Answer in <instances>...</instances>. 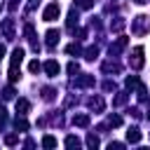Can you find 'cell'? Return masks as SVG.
I'll use <instances>...</instances> for the list:
<instances>
[{
  "label": "cell",
  "mask_w": 150,
  "mask_h": 150,
  "mask_svg": "<svg viewBox=\"0 0 150 150\" xmlns=\"http://www.w3.org/2000/svg\"><path fill=\"white\" fill-rule=\"evenodd\" d=\"M59 38H61V33L59 30H54V28H49L47 30V35H45V40H47V49L52 52L54 47H56V42H59Z\"/></svg>",
  "instance_id": "cell-5"
},
{
  "label": "cell",
  "mask_w": 150,
  "mask_h": 150,
  "mask_svg": "<svg viewBox=\"0 0 150 150\" xmlns=\"http://www.w3.org/2000/svg\"><path fill=\"white\" fill-rule=\"evenodd\" d=\"M134 2H136V5H148L150 0H134Z\"/></svg>",
  "instance_id": "cell-39"
},
{
  "label": "cell",
  "mask_w": 150,
  "mask_h": 150,
  "mask_svg": "<svg viewBox=\"0 0 150 150\" xmlns=\"http://www.w3.org/2000/svg\"><path fill=\"white\" fill-rule=\"evenodd\" d=\"M19 2H21V0H9V9H16V7H19Z\"/></svg>",
  "instance_id": "cell-37"
},
{
  "label": "cell",
  "mask_w": 150,
  "mask_h": 150,
  "mask_svg": "<svg viewBox=\"0 0 150 150\" xmlns=\"http://www.w3.org/2000/svg\"><path fill=\"white\" fill-rule=\"evenodd\" d=\"M103 89H105V91H115V82H110V80H108V82L103 84Z\"/></svg>",
  "instance_id": "cell-34"
},
{
  "label": "cell",
  "mask_w": 150,
  "mask_h": 150,
  "mask_svg": "<svg viewBox=\"0 0 150 150\" xmlns=\"http://www.w3.org/2000/svg\"><path fill=\"white\" fill-rule=\"evenodd\" d=\"M28 110H30V103H28L26 98H19V101H16V112H19V115H26Z\"/></svg>",
  "instance_id": "cell-15"
},
{
  "label": "cell",
  "mask_w": 150,
  "mask_h": 150,
  "mask_svg": "<svg viewBox=\"0 0 150 150\" xmlns=\"http://www.w3.org/2000/svg\"><path fill=\"white\" fill-rule=\"evenodd\" d=\"M2 56H5V47L0 45V59H2Z\"/></svg>",
  "instance_id": "cell-40"
},
{
  "label": "cell",
  "mask_w": 150,
  "mask_h": 150,
  "mask_svg": "<svg viewBox=\"0 0 150 150\" xmlns=\"http://www.w3.org/2000/svg\"><path fill=\"white\" fill-rule=\"evenodd\" d=\"M127 103V91H120L115 98H112V105H124Z\"/></svg>",
  "instance_id": "cell-20"
},
{
  "label": "cell",
  "mask_w": 150,
  "mask_h": 150,
  "mask_svg": "<svg viewBox=\"0 0 150 150\" xmlns=\"http://www.w3.org/2000/svg\"><path fill=\"white\" fill-rule=\"evenodd\" d=\"M28 70H30V73H38V70H40V63H38V61H30V63H28Z\"/></svg>",
  "instance_id": "cell-32"
},
{
  "label": "cell",
  "mask_w": 150,
  "mask_h": 150,
  "mask_svg": "<svg viewBox=\"0 0 150 150\" xmlns=\"http://www.w3.org/2000/svg\"><path fill=\"white\" fill-rule=\"evenodd\" d=\"M21 61H23V49L21 47H16L14 52H12V59H9V82H16L21 75H19V66H21Z\"/></svg>",
  "instance_id": "cell-1"
},
{
  "label": "cell",
  "mask_w": 150,
  "mask_h": 150,
  "mask_svg": "<svg viewBox=\"0 0 150 150\" xmlns=\"http://www.w3.org/2000/svg\"><path fill=\"white\" fill-rule=\"evenodd\" d=\"M96 56H98V47H89V49L84 52V59H87V61H94Z\"/></svg>",
  "instance_id": "cell-18"
},
{
  "label": "cell",
  "mask_w": 150,
  "mask_h": 150,
  "mask_svg": "<svg viewBox=\"0 0 150 150\" xmlns=\"http://www.w3.org/2000/svg\"><path fill=\"white\" fill-rule=\"evenodd\" d=\"M129 112H131V115H134V117H136V120H138V117H141V110H138V108H131V110H129Z\"/></svg>",
  "instance_id": "cell-35"
},
{
  "label": "cell",
  "mask_w": 150,
  "mask_h": 150,
  "mask_svg": "<svg viewBox=\"0 0 150 150\" xmlns=\"http://www.w3.org/2000/svg\"><path fill=\"white\" fill-rule=\"evenodd\" d=\"M0 120H7V110H5V105H0Z\"/></svg>",
  "instance_id": "cell-36"
},
{
  "label": "cell",
  "mask_w": 150,
  "mask_h": 150,
  "mask_svg": "<svg viewBox=\"0 0 150 150\" xmlns=\"http://www.w3.org/2000/svg\"><path fill=\"white\" fill-rule=\"evenodd\" d=\"M84 35H87V30H84V28H80V30H77V40H82Z\"/></svg>",
  "instance_id": "cell-38"
},
{
  "label": "cell",
  "mask_w": 150,
  "mask_h": 150,
  "mask_svg": "<svg viewBox=\"0 0 150 150\" xmlns=\"http://www.w3.org/2000/svg\"><path fill=\"white\" fill-rule=\"evenodd\" d=\"M77 70H80V66H77L75 61H70V63H68V73H70V75H75Z\"/></svg>",
  "instance_id": "cell-30"
},
{
  "label": "cell",
  "mask_w": 150,
  "mask_h": 150,
  "mask_svg": "<svg viewBox=\"0 0 150 150\" xmlns=\"http://www.w3.org/2000/svg\"><path fill=\"white\" fill-rule=\"evenodd\" d=\"M0 28H2V33H5V38H7V40H12V38H14V21H12V19H2Z\"/></svg>",
  "instance_id": "cell-6"
},
{
  "label": "cell",
  "mask_w": 150,
  "mask_h": 150,
  "mask_svg": "<svg viewBox=\"0 0 150 150\" xmlns=\"http://www.w3.org/2000/svg\"><path fill=\"white\" fill-rule=\"evenodd\" d=\"M54 94H56V91H54L52 87H45V89H42V96H45L47 101H49V98H54Z\"/></svg>",
  "instance_id": "cell-28"
},
{
  "label": "cell",
  "mask_w": 150,
  "mask_h": 150,
  "mask_svg": "<svg viewBox=\"0 0 150 150\" xmlns=\"http://www.w3.org/2000/svg\"><path fill=\"white\" fill-rule=\"evenodd\" d=\"M59 70H61V66H59L54 59H49V61L45 63V73H47L49 77H56V75H59Z\"/></svg>",
  "instance_id": "cell-8"
},
{
  "label": "cell",
  "mask_w": 150,
  "mask_h": 150,
  "mask_svg": "<svg viewBox=\"0 0 150 150\" xmlns=\"http://www.w3.org/2000/svg\"><path fill=\"white\" fill-rule=\"evenodd\" d=\"M38 2H40V0H28V7H26V14H30V12H33V9L38 7Z\"/></svg>",
  "instance_id": "cell-31"
},
{
  "label": "cell",
  "mask_w": 150,
  "mask_h": 150,
  "mask_svg": "<svg viewBox=\"0 0 150 150\" xmlns=\"http://www.w3.org/2000/svg\"><path fill=\"white\" fill-rule=\"evenodd\" d=\"M124 84H127V89H134V87H138L141 82H138V77H136V75H129V77L124 80Z\"/></svg>",
  "instance_id": "cell-19"
},
{
  "label": "cell",
  "mask_w": 150,
  "mask_h": 150,
  "mask_svg": "<svg viewBox=\"0 0 150 150\" xmlns=\"http://www.w3.org/2000/svg\"><path fill=\"white\" fill-rule=\"evenodd\" d=\"M75 87H94V75H80L77 80H75Z\"/></svg>",
  "instance_id": "cell-10"
},
{
  "label": "cell",
  "mask_w": 150,
  "mask_h": 150,
  "mask_svg": "<svg viewBox=\"0 0 150 150\" xmlns=\"http://www.w3.org/2000/svg\"><path fill=\"white\" fill-rule=\"evenodd\" d=\"M66 148H80V138L68 136V138H66Z\"/></svg>",
  "instance_id": "cell-23"
},
{
  "label": "cell",
  "mask_w": 150,
  "mask_h": 150,
  "mask_svg": "<svg viewBox=\"0 0 150 150\" xmlns=\"http://www.w3.org/2000/svg\"><path fill=\"white\" fill-rule=\"evenodd\" d=\"M148 117H150V110H148Z\"/></svg>",
  "instance_id": "cell-42"
},
{
  "label": "cell",
  "mask_w": 150,
  "mask_h": 150,
  "mask_svg": "<svg viewBox=\"0 0 150 150\" xmlns=\"http://www.w3.org/2000/svg\"><path fill=\"white\" fill-rule=\"evenodd\" d=\"M89 108H91L94 112H101V110L105 108V101H103V96H91V98H89Z\"/></svg>",
  "instance_id": "cell-9"
},
{
  "label": "cell",
  "mask_w": 150,
  "mask_h": 150,
  "mask_svg": "<svg viewBox=\"0 0 150 150\" xmlns=\"http://www.w3.org/2000/svg\"><path fill=\"white\" fill-rule=\"evenodd\" d=\"M112 2H115V0H112Z\"/></svg>",
  "instance_id": "cell-43"
},
{
  "label": "cell",
  "mask_w": 150,
  "mask_h": 150,
  "mask_svg": "<svg viewBox=\"0 0 150 150\" xmlns=\"http://www.w3.org/2000/svg\"><path fill=\"white\" fill-rule=\"evenodd\" d=\"M0 9H2V0H0Z\"/></svg>",
  "instance_id": "cell-41"
},
{
  "label": "cell",
  "mask_w": 150,
  "mask_h": 150,
  "mask_svg": "<svg viewBox=\"0 0 150 150\" xmlns=\"http://www.w3.org/2000/svg\"><path fill=\"white\" fill-rule=\"evenodd\" d=\"M131 30L136 33V35H141V33H145V30H150V19L148 16H136L134 19V26H131Z\"/></svg>",
  "instance_id": "cell-3"
},
{
  "label": "cell",
  "mask_w": 150,
  "mask_h": 150,
  "mask_svg": "<svg viewBox=\"0 0 150 150\" xmlns=\"http://www.w3.org/2000/svg\"><path fill=\"white\" fill-rule=\"evenodd\" d=\"M42 145H45V148H56V138H54V136H45V138H42Z\"/></svg>",
  "instance_id": "cell-22"
},
{
  "label": "cell",
  "mask_w": 150,
  "mask_h": 150,
  "mask_svg": "<svg viewBox=\"0 0 150 150\" xmlns=\"http://www.w3.org/2000/svg\"><path fill=\"white\" fill-rule=\"evenodd\" d=\"M122 28H124V21H122V19H117V21L112 23V30H122Z\"/></svg>",
  "instance_id": "cell-33"
},
{
  "label": "cell",
  "mask_w": 150,
  "mask_h": 150,
  "mask_svg": "<svg viewBox=\"0 0 150 150\" xmlns=\"http://www.w3.org/2000/svg\"><path fill=\"white\" fill-rule=\"evenodd\" d=\"M14 124H16V131H28V122L23 120V115H19V117L14 120Z\"/></svg>",
  "instance_id": "cell-17"
},
{
  "label": "cell",
  "mask_w": 150,
  "mask_h": 150,
  "mask_svg": "<svg viewBox=\"0 0 150 150\" xmlns=\"http://www.w3.org/2000/svg\"><path fill=\"white\" fill-rule=\"evenodd\" d=\"M75 5H77V7H80V9H89V7H91V5H94V0H77V2H75Z\"/></svg>",
  "instance_id": "cell-27"
},
{
  "label": "cell",
  "mask_w": 150,
  "mask_h": 150,
  "mask_svg": "<svg viewBox=\"0 0 150 150\" xmlns=\"http://www.w3.org/2000/svg\"><path fill=\"white\" fill-rule=\"evenodd\" d=\"M87 145H89V148H96V145H98V138H96L94 134H89V136H87Z\"/></svg>",
  "instance_id": "cell-29"
},
{
  "label": "cell",
  "mask_w": 150,
  "mask_h": 150,
  "mask_svg": "<svg viewBox=\"0 0 150 150\" xmlns=\"http://www.w3.org/2000/svg\"><path fill=\"white\" fill-rule=\"evenodd\" d=\"M129 63H131L134 70H141V68H143L145 59H143V47H141V45L134 47V52H131V56H129Z\"/></svg>",
  "instance_id": "cell-2"
},
{
  "label": "cell",
  "mask_w": 150,
  "mask_h": 150,
  "mask_svg": "<svg viewBox=\"0 0 150 150\" xmlns=\"http://www.w3.org/2000/svg\"><path fill=\"white\" fill-rule=\"evenodd\" d=\"M73 124H75V127H82V129L89 127V115H84V112L75 115V117H73Z\"/></svg>",
  "instance_id": "cell-12"
},
{
  "label": "cell",
  "mask_w": 150,
  "mask_h": 150,
  "mask_svg": "<svg viewBox=\"0 0 150 150\" xmlns=\"http://www.w3.org/2000/svg\"><path fill=\"white\" fill-rule=\"evenodd\" d=\"M127 45H129V40H127L124 35H122V38H117V42H115V45H110V56H117Z\"/></svg>",
  "instance_id": "cell-7"
},
{
  "label": "cell",
  "mask_w": 150,
  "mask_h": 150,
  "mask_svg": "<svg viewBox=\"0 0 150 150\" xmlns=\"http://www.w3.org/2000/svg\"><path fill=\"white\" fill-rule=\"evenodd\" d=\"M120 70H122V66L117 61H105L103 63V73H120Z\"/></svg>",
  "instance_id": "cell-13"
},
{
  "label": "cell",
  "mask_w": 150,
  "mask_h": 150,
  "mask_svg": "<svg viewBox=\"0 0 150 150\" xmlns=\"http://www.w3.org/2000/svg\"><path fill=\"white\" fill-rule=\"evenodd\" d=\"M66 52H68L70 56H73V54L77 56V54H80V45H77V42H73V45H68V47H66Z\"/></svg>",
  "instance_id": "cell-24"
},
{
  "label": "cell",
  "mask_w": 150,
  "mask_h": 150,
  "mask_svg": "<svg viewBox=\"0 0 150 150\" xmlns=\"http://www.w3.org/2000/svg\"><path fill=\"white\" fill-rule=\"evenodd\" d=\"M2 98H5V101L14 98V89H12V87H5V89H2Z\"/></svg>",
  "instance_id": "cell-26"
},
{
  "label": "cell",
  "mask_w": 150,
  "mask_h": 150,
  "mask_svg": "<svg viewBox=\"0 0 150 150\" xmlns=\"http://www.w3.org/2000/svg\"><path fill=\"white\" fill-rule=\"evenodd\" d=\"M127 141H129V143H138V141H141V131H138V127H131V129L127 131Z\"/></svg>",
  "instance_id": "cell-14"
},
{
  "label": "cell",
  "mask_w": 150,
  "mask_h": 150,
  "mask_svg": "<svg viewBox=\"0 0 150 150\" xmlns=\"http://www.w3.org/2000/svg\"><path fill=\"white\" fill-rule=\"evenodd\" d=\"M5 143H7V145H16V143H19V136H16V134H7V136H5Z\"/></svg>",
  "instance_id": "cell-25"
},
{
  "label": "cell",
  "mask_w": 150,
  "mask_h": 150,
  "mask_svg": "<svg viewBox=\"0 0 150 150\" xmlns=\"http://www.w3.org/2000/svg\"><path fill=\"white\" fill-rule=\"evenodd\" d=\"M108 127H122V117L120 115H110L108 117Z\"/></svg>",
  "instance_id": "cell-21"
},
{
  "label": "cell",
  "mask_w": 150,
  "mask_h": 150,
  "mask_svg": "<svg viewBox=\"0 0 150 150\" xmlns=\"http://www.w3.org/2000/svg\"><path fill=\"white\" fill-rule=\"evenodd\" d=\"M66 26H68V30H73V28L77 26V12H75V7L70 9V14H68V21H66Z\"/></svg>",
  "instance_id": "cell-16"
},
{
  "label": "cell",
  "mask_w": 150,
  "mask_h": 150,
  "mask_svg": "<svg viewBox=\"0 0 150 150\" xmlns=\"http://www.w3.org/2000/svg\"><path fill=\"white\" fill-rule=\"evenodd\" d=\"M59 14H61L59 5H56V2H52V5H47V7H45L42 19H45V21H54V19H59Z\"/></svg>",
  "instance_id": "cell-4"
},
{
  "label": "cell",
  "mask_w": 150,
  "mask_h": 150,
  "mask_svg": "<svg viewBox=\"0 0 150 150\" xmlns=\"http://www.w3.org/2000/svg\"><path fill=\"white\" fill-rule=\"evenodd\" d=\"M23 30H26V38L30 40V45H33V49L38 52V40H35V28H33L30 23H26V28H23Z\"/></svg>",
  "instance_id": "cell-11"
}]
</instances>
